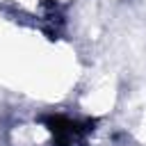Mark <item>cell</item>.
I'll use <instances>...</instances> for the list:
<instances>
[{"instance_id": "6da1fadb", "label": "cell", "mask_w": 146, "mask_h": 146, "mask_svg": "<svg viewBox=\"0 0 146 146\" xmlns=\"http://www.w3.org/2000/svg\"><path fill=\"white\" fill-rule=\"evenodd\" d=\"M48 130L52 132V141L55 146H80L82 137L89 128H82L75 121H68L64 116H48L46 119Z\"/></svg>"}]
</instances>
